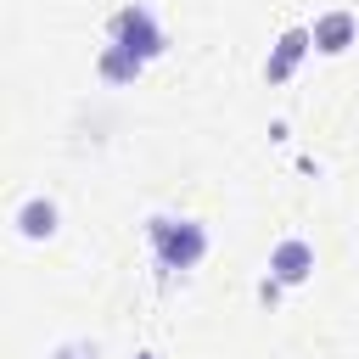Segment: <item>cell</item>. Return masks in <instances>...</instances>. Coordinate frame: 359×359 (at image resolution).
I'll list each match as a JSON object with an SVG mask.
<instances>
[{"label":"cell","instance_id":"5b68a950","mask_svg":"<svg viewBox=\"0 0 359 359\" xmlns=\"http://www.w3.org/2000/svg\"><path fill=\"white\" fill-rule=\"evenodd\" d=\"M275 280H286V286H303L309 275H314V241L309 236H280L275 247H269V264H264Z\"/></svg>","mask_w":359,"mask_h":359},{"label":"cell","instance_id":"52a82bcc","mask_svg":"<svg viewBox=\"0 0 359 359\" xmlns=\"http://www.w3.org/2000/svg\"><path fill=\"white\" fill-rule=\"evenodd\" d=\"M140 73H146V62H140L135 50H123V45H112V39L95 50V79H101V84H112V90H129Z\"/></svg>","mask_w":359,"mask_h":359},{"label":"cell","instance_id":"30bf717a","mask_svg":"<svg viewBox=\"0 0 359 359\" xmlns=\"http://www.w3.org/2000/svg\"><path fill=\"white\" fill-rule=\"evenodd\" d=\"M129 359H157V353H151V348H135V353H129Z\"/></svg>","mask_w":359,"mask_h":359},{"label":"cell","instance_id":"7a4b0ae2","mask_svg":"<svg viewBox=\"0 0 359 359\" xmlns=\"http://www.w3.org/2000/svg\"><path fill=\"white\" fill-rule=\"evenodd\" d=\"M107 39H112V45H123V50H135L146 67L168 50V34H163L157 11H151V6H140V0H129V6H118V11L107 17Z\"/></svg>","mask_w":359,"mask_h":359},{"label":"cell","instance_id":"8992f818","mask_svg":"<svg viewBox=\"0 0 359 359\" xmlns=\"http://www.w3.org/2000/svg\"><path fill=\"white\" fill-rule=\"evenodd\" d=\"M11 224H17V236H22V241H50V236L62 230V208H56V196L34 191V196H22V202H17Z\"/></svg>","mask_w":359,"mask_h":359},{"label":"cell","instance_id":"9c48e42d","mask_svg":"<svg viewBox=\"0 0 359 359\" xmlns=\"http://www.w3.org/2000/svg\"><path fill=\"white\" fill-rule=\"evenodd\" d=\"M252 292H258V303H264V309H275V303H280V292H286V280H275V275H258V286H252Z\"/></svg>","mask_w":359,"mask_h":359},{"label":"cell","instance_id":"ba28073f","mask_svg":"<svg viewBox=\"0 0 359 359\" xmlns=\"http://www.w3.org/2000/svg\"><path fill=\"white\" fill-rule=\"evenodd\" d=\"M45 359H101V348H95L90 337H67V342H56Z\"/></svg>","mask_w":359,"mask_h":359},{"label":"cell","instance_id":"3957f363","mask_svg":"<svg viewBox=\"0 0 359 359\" xmlns=\"http://www.w3.org/2000/svg\"><path fill=\"white\" fill-rule=\"evenodd\" d=\"M309 50H314V34H309L303 22L280 28V34H275V45H269V56H264V84H286Z\"/></svg>","mask_w":359,"mask_h":359},{"label":"cell","instance_id":"277c9868","mask_svg":"<svg viewBox=\"0 0 359 359\" xmlns=\"http://www.w3.org/2000/svg\"><path fill=\"white\" fill-rule=\"evenodd\" d=\"M309 34H314V50H320V56H348V50L359 45V17H353L348 6H331V11H320V17L309 22Z\"/></svg>","mask_w":359,"mask_h":359},{"label":"cell","instance_id":"6da1fadb","mask_svg":"<svg viewBox=\"0 0 359 359\" xmlns=\"http://www.w3.org/2000/svg\"><path fill=\"white\" fill-rule=\"evenodd\" d=\"M146 252L157 280H185L208 258V224L191 213H146Z\"/></svg>","mask_w":359,"mask_h":359}]
</instances>
